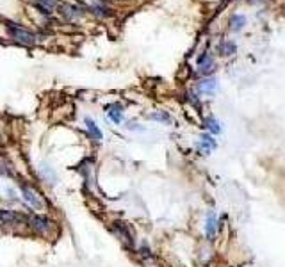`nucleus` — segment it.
<instances>
[{
    "label": "nucleus",
    "mask_w": 285,
    "mask_h": 267,
    "mask_svg": "<svg viewBox=\"0 0 285 267\" xmlns=\"http://www.w3.org/2000/svg\"><path fill=\"white\" fill-rule=\"evenodd\" d=\"M9 31H11V36H13V40L18 41V43L22 44H34L36 43V36L32 34L31 31H27L23 27H16V25H11L9 27Z\"/></svg>",
    "instance_id": "obj_1"
},
{
    "label": "nucleus",
    "mask_w": 285,
    "mask_h": 267,
    "mask_svg": "<svg viewBox=\"0 0 285 267\" xmlns=\"http://www.w3.org/2000/svg\"><path fill=\"white\" fill-rule=\"evenodd\" d=\"M22 194H23V200L27 201V203L31 205L32 209L34 210H43V207H45V203H43V200L40 198V194L32 189V187H29V185H22Z\"/></svg>",
    "instance_id": "obj_2"
},
{
    "label": "nucleus",
    "mask_w": 285,
    "mask_h": 267,
    "mask_svg": "<svg viewBox=\"0 0 285 267\" xmlns=\"http://www.w3.org/2000/svg\"><path fill=\"white\" fill-rule=\"evenodd\" d=\"M218 230H219V224H218V219H216V214L210 210V212L207 214V219H205V237H207V240L216 239Z\"/></svg>",
    "instance_id": "obj_3"
},
{
    "label": "nucleus",
    "mask_w": 285,
    "mask_h": 267,
    "mask_svg": "<svg viewBox=\"0 0 285 267\" xmlns=\"http://www.w3.org/2000/svg\"><path fill=\"white\" fill-rule=\"evenodd\" d=\"M114 231H116V235H118V237L121 239V242H125L127 246H132V242H134L132 231L129 230V226H127L125 222L116 221V222H114Z\"/></svg>",
    "instance_id": "obj_4"
},
{
    "label": "nucleus",
    "mask_w": 285,
    "mask_h": 267,
    "mask_svg": "<svg viewBox=\"0 0 285 267\" xmlns=\"http://www.w3.org/2000/svg\"><path fill=\"white\" fill-rule=\"evenodd\" d=\"M216 146H218V144H216V139H214L209 132H205L200 137V142H198V150H200L203 155H209L210 151L216 150Z\"/></svg>",
    "instance_id": "obj_5"
},
{
    "label": "nucleus",
    "mask_w": 285,
    "mask_h": 267,
    "mask_svg": "<svg viewBox=\"0 0 285 267\" xmlns=\"http://www.w3.org/2000/svg\"><path fill=\"white\" fill-rule=\"evenodd\" d=\"M29 222H31L32 230L38 231V233H47L50 230V221L47 218H43V216H32L29 219Z\"/></svg>",
    "instance_id": "obj_6"
},
{
    "label": "nucleus",
    "mask_w": 285,
    "mask_h": 267,
    "mask_svg": "<svg viewBox=\"0 0 285 267\" xmlns=\"http://www.w3.org/2000/svg\"><path fill=\"white\" fill-rule=\"evenodd\" d=\"M61 14L66 18V20H70V22H75V20H79V18L82 16V11L71 4H62L61 5Z\"/></svg>",
    "instance_id": "obj_7"
},
{
    "label": "nucleus",
    "mask_w": 285,
    "mask_h": 267,
    "mask_svg": "<svg viewBox=\"0 0 285 267\" xmlns=\"http://www.w3.org/2000/svg\"><path fill=\"white\" fill-rule=\"evenodd\" d=\"M198 89H200V93L203 94H214L218 91V80L214 79V77H209V79L201 80Z\"/></svg>",
    "instance_id": "obj_8"
},
{
    "label": "nucleus",
    "mask_w": 285,
    "mask_h": 267,
    "mask_svg": "<svg viewBox=\"0 0 285 267\" xmlns=\"http://www.w3.org/2000/svg\"><path fill=\"white\" fill-rule=\"evenodd\" d=\"M230 31H234V32H239V31H242L244 29V25H246V16L244 14H234V16L230 18Z\"/></svg>",
    "instance_id": "obj_9"
},
{
    "label": "nucleus",
    "mask_w": 285,
    "mask_h": 267,
    "mask_svg": "<svg viewBox=\"0 0 285 267\" xmlns=\"http://www.w3.org/2000/svg\"><path fill=\"white\" fill-rule=\"evenodd\" d=\"M107 116H109L114 123H121V120H123V109H121V105H118V103L109 105L107 107Z\"/></svg>",
    "instance_id": "obj_10"
},
{
    "label": "nucleus",
    "mask_w": 285,
    "mask_h": 267,
    "mask_svg": "<svg viewBox=\"0 0 285 267\" xmlns=\"http://www.w3.org/2000/svg\"><path fill=\"white\" fill-rule=\"evenodd\" d=\"M86 127H88V132H89V135L95 139V141H102V130L98 129V125L95 123L93 120H86Z\"/></svg>",
    "instance_id": "obj_11"
},
{
    "label": "nucleus",
    "mask_w": 285,
    "mask_h": 267,
    "mask_svg": "<svg viewBox=\"0 0 285 267\" xmlns=\"http://www.w3.org/2000/svg\"><path fill=\"white\" fill-rule=\"evenodd\" d=\"M198 66H200V71L201 73H209L210 70H212V66H214V61L209 57V55H203V57H200V61H198Z\"/></svg>",
    "instance_id": "obj_12"
},
{
    "label": "nucleus",
    "mask_w": 285,
    "mask_h": 267,
    "mask_svg": "<svg viewBox=\"0 0 285 267\" xmlns=\"http://www.w3.org/2000/svg\"><path fill=\"white\" fill-rule=\"evenodd\" d=\"M18 219H20V216H18L16 212L0 209V222H14V221H18Z\"/></svg>",
    "instance_id": "obj_13"
},
{
    "label": "nucleus",
    "mask_w": 285,
    "mask_h": 267,
    "mask_svg": "<svg viewBox=\"0 0 285 267\" xmlns=\"http://www.w3.org/2000/svg\"><path fill=\"white\" fill-rule=\"evenodd\" d=\"M205 127L210 134H219L221 132V127H219V121L216 118H207L205 120Z\"/></svg>",
    "instance_id": "obj_14"
},
{
    "label": "nucleus",
    "mask_w": 285,
    "mask_h": 267,
    "mask_svg": "<svg viewBox=\"0 0 285 267\" xmlns=\"http://www.w3.org/2000/svg\"><path fill=\"white\" fill-rule=\"evenodd\" d=\"M219 52H221V55H232V53L236 52V44L225 41V43L219 44Z\"/></svg>",
    "instance_id": "obj_15"
},
{
    "label": "nucleus",
    "mask_w": 285,
    "mask_h": 267,
    "mask_svg": "<svg viewBox=\"0 0 285 267\" xmlns=\"http://www.w3.org/2000/svg\"><path fill=\"white\" fill-rule=\"evenodd\" d=\"M151 118H153V120H160V121H169L168 114H153Z\"/></svg>",
    "instance_id": "obj_16"
}]
</instances>
